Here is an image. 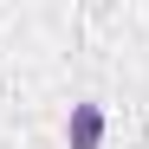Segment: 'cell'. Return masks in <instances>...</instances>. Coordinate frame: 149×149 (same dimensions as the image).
Wrapping results in <instances>:
<instances>
[{"label": "cell", "instance_id": "6da1fadb", "mask_svg": "<svg viewBox=\"0 0 149 149\" xmlns=\"http://www.w3.org/2000/svg\"><path fill=\"white\" fill-rule=\"evenodd\" d=\"M65 143H71V149H97V143H104V110H97V104H71Z\"/></svg>", "mask_w": 149, "mask_h": 149}]
</instances>
